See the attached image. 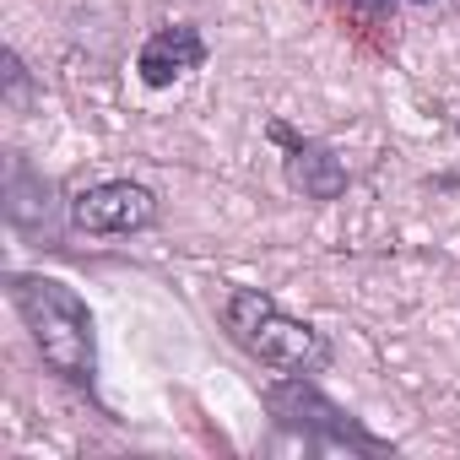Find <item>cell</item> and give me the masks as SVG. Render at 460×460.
<instances>
[{"instance_id":"obj_4","label":"cell","mask_w":460,"mask_h":460,"mask_svg":"<svg viewBox=\"0 0 460 460\" xmlns=\"http://www.w3.org/2000/svg\"><path fill=\"white\" fill-rule=\"evenodd\" d=\"M0 211L22 239H60V190L44 168H33L28 152H6V173H0Z\"/></svg>"},{"instance_id":"obj_7","label":"cell","mask_w":460,"mask_h":460,"mask_svg":"<svg viewBox=\"0 0 460 460\" xmlns=\"http://www.w3.org/2000/svg\"><path fill=\"white\" fill-rule=\"evenodd\" d=\"M206 55H211V49H206V39H200L195 22H168V28L146 33V44H141V55H136V76H141L146 87H173L179 76L200 71Z\"/></svg>"},{"instance_id":"obj_1","label":"cell","mask_w":460,"mask_h":460,"mask_svg":"<svg viewBox=\"0 0 460 460\" xmlns=\"http://www.w3.org/2000/svg\"><path fill=\"white\" fill-rule=\"evenodd\" d=\"M6 298L17 320L28 325L49 374L93 395L98 390V331H93V309L82 304V293L44 271H6Z\"/></svg>"},{"instance_id":"obj_11","label":"cell","mask_w":460,"mask_h":460,"mask_svg":"<svg viewBox=\"0 0 460 460\" xmlns=\"http://www.w3.org/2000/svg\"><path fill=\"white\" fill-rule=\"evenodd\" d=\"M455 130H460V114H455Z\"/></svg>"},{"instance_id":"obj_6","label":"cell","mask_w":460,"mask_h":460,"mask_svg":"<svg viewBox=\"0 0 460 460\" xmlns=\"http://www.w3.org/2000/svg\"><path fill=\"white\" fill-rule=\"evenodd\" d=\"M157 222V195L136 179H103L71 195V227L82 234H146Z\"/></svg>"},{"instance_id":"obj_8","label":"cell","mask_w":460,"mask_h":460,"mask_svg":"<svg viewBox=\"0 0 460 460\" xmlns=\"http://www.w3.org/2000/svg\"><path fill=\"white\" fill-rule=\"evenodd\" d=\"M325 6L341 22L363 28V33H385V28H395V6H401V0H325Z\"/></svg>"},{"instance_id":"obj_2","label":"cell","mask_w":460,"mask_h":460,"mask_svg":"<svg viewBox=\"0 0 460 460\" xmlns=\"http://www.w3.org/2000/svg\"><path fill=\"white\" fill-rule=\"evenodd\" d=\"M222 331L234 336L239 352H250L255 363L277 368V374H320L331 363V336L309 320H293L271 293L261 288H227L217 304Z\"/></svg>"},{"instance_id":"obj_3","label":"cell","mask_w":460,"mask_h":460,"mask_svg":"<svg viewBox=\"0 0 460 460\" xmlns=\"http://www.w3.org/2000/svg\"><path fill=\"white\" fill-rule=\"evenodd\" d=\"M266 411L277 417V428L288 433H304L309 444H325V449H347V455H390L395 444L368 433L347 406H336L320 385H309V374H288L277 385H266Z\"/></svg>"},{"instance_id":"obj_10","label":"cell","mask_w":460,"mask_h":460,"mask_svg":"<svg viewBox=\"0 0 460 460\" xmlns=\"http://www.w3.org/2000/svg\"><path fill=\"white\" fill-rule=\"evenodd\" d=\"M411 6H433V0H411Z\"/></svg>"},{"instance_id":"obj_5","label":"cell","mask_w":460,"mask_h":460,"mask_svg":"<svg viewBox=\"0 0 460 460\" xmlns=\"http://www.w3.org/2000/svg\"><path fill=\"white\" fill-rule=\"evenodd\" d=\"M271 141L282 146V179H288L293 195H304V200H314V206H331V200L347 195L352 173H347V163L336 157L331 141L298 136L288 119H271Z\"/></svg>"},{"instance_id":"obj_9","label":"cell","mask_w":460,"mask_h":460,"mask_svg":"<svg viewBox=\"0 0 460 460\" xmlns=\"http://www.w3.org/2000/svg\"><path fill=\"white\" fill-rule=\"evenodd\" d=\"M0 87H6V114H28V103H33V76H28V66H22L17 49L0 55Z\"/></svg>"}]
</instances>
